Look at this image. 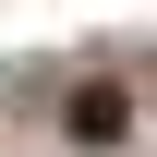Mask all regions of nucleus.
<instances>
[{
  "label": "nucleus",
  "instance_id": "1",
  "mask_svg": "<svg viewBox=\"0 0 157 157\" xmlns=\"http://www.w3.org/2000/svg\"><path fill=\"white\" fill-rule=\"evenodd\" d=\"M121 121H133V97H121V85H85V97L60 109V133L73 145H121Z\"/></svg>",
  "mask_w": 157,
  "mask_h": 157
}]
</instances>
